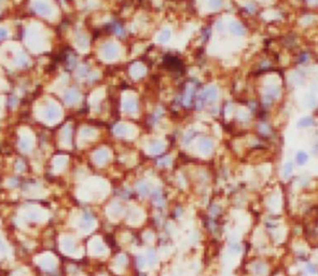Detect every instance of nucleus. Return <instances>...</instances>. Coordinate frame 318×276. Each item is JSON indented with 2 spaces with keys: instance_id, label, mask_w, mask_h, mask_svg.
<instances>
[{
  "instance_id": "obj_3",
  "label": "nucleus",
  "mask_w": 318,
  "mask_h": 276,
  "mask_svg": "<svg viewBox=\"0 0 318 276\" xmlns=\"http://www.w3.org/2000/svg\"><path fill=\"white\" fill-rule=\"evenodd\" d=\"M306 154L305 153H303V152H300L298 154V162L300 163V164H303L304 162H305V160H306Z\"/></svg>"
},
{
  "instance_id": "obj_4",
  "label": "nucleus",
  "mask_w": 318,
  "mask_h": 276,
  "mask_svg": "<svg viewBox=\"0 0 318 276\" xmlns=\"http://www.w3.org/2000/svg\"><path fill=\"white\" fill-rule=\"evenodd\" d=\"M5 36H7V31L3 30V29H0V37H1V38H3V37H5Z\"/></svg>"
},
{
  "instance_id": "obj_2",
  "label": "nucleus",
  "mask_w": 318,
  "mask_h": 276,
  "mask_svg": "<svg viewBox=\"0 0 318 276\" xmlns=\"http://www.w3.org/2000/svg\"><path fill=\"white\" fill-rule=\"evenodd\" d=\"M105 51H106V55H109L108 57H112L113 54L117 52V50H116L114 47H107Z\"/></svg>"
},
{
  "instance_id": "obj_1",
  "label": "nucleus",
  "mask_w": 318,
  "mask_h": 276,
  "mask_svg": "<svg viewBox=\"0 0 318 276\" xmlns=\"http://www.w3.org/2000/svg\"><path fill=\"white\" fill-rule=\"evenodd\" d=\"M35 9L41 14H48V12H50V10H51L49 5L43 3V2H38L37 5H35Z\"/></svg>"
}]
</instances>
